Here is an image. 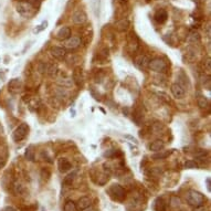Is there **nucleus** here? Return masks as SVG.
<instances>
[{"mask_svg":"<svg viewBox=\"0 0 211 211\" xmlns=\"http://www.w3.org/2000/svg\"><path fill=\"white\" fill-rule=\"evenodd\" d=\"M37 7L34 5L30 2V1H20V2L17 5V12L20 16H22L23 18H27V19H30L37 12Z\"/></svg>","mask_w":211,"mask_h":211,"instance_id":"f257e3e1","label":"nucleus"},{"mask_svg":"<svg viewBox=\"0 0 211 211\" xmlns=\"http://www.w3.org/2000/svg\"><path fill=\"white\" fill-rule=\"evenodd\" d=\"M186 199H187V202H188L190 206L196 207V208L197 207L204 206V204L206 202V197L201 194V192L196 190H189L188 192H187Z\"/></svg>","mask_w":211,"mask_h":211,"instance_id":"f03ea898","label":"nucleus"},{"mask_svg":"<svg viewBox=\"0 0 211 211\" xmlns=\"http://www.w3.org/2000/svg\"><path fill=\"white\" fill-rule=\"evenodd\" d=\"M108 194L111 196L112 199L116 201H123L126 197V191L121 185L118 183H114L112 185L111 188L108 189Z\"/></svg>","mask_w":211,"mask_h":211,"instance_id":"7ed1b4c3","label":"nucleus"},{"mask_svg":"<svg viewBox=\"0 0 211 211\" xmlns=\"http://www.w3.org/2000/svg\"><path fill=\"white\" fill-rule=\"evenodd\" d=\"M29 134V125L25 123H22L16 128L12 133V139L16 143H19V141H23V139L28 136Z\"/></svg>","mask_w":211,"mask_h":211,"instance_id":"20e7f679","label":"nucleus"},{"mask_svg":"<svg viewBox=\"0 0 211 211\" xmlns=\"http://www.w3.org/2000/svg\"><path fill=\"white\" fill-rule=\"evenodd\" d=\"M148 68L151 71L157 73H163L167 70V63L165 62V60L160 58H155L153 60L149 61L148 63Z\"/></svg>","mask_w":211,"mask_h":211,"instance_id":"39448f33","label":"nucleus"},{"mask_svg":"<svg viewBox=\"0 0 211 211\" xmlns=\"http://www.w3.org/2000/svg\"><path fill=\"white\" fill-rule=\"evenodd\" d=\"M88 20V15L84 10H76L72 15V21L75 25H83Z\"/></svg>","mask_w":211,"mask_h":211,"instance_id":"423d86ee","label":"nucleus"},{"mask_svg":"<svg viewBox=\"0 0 211 211\" xmlns=\"http://www.w3.org/2000/svg\"><path fill=\"white\" fill-rule=\"evenodd\" d=\"M21 88H22V82H21L20 79H12V80L8 83V90H9V92H11L12 94H17L19 93L21 91Z\"/></svg>","mask_w":211,"mask_h":211,"instance_id":"0eeeda50","label":"nucleus"},{"mask_svg":"<svg viewBox=\"0 0 211 211\" xmlns=\"http://www.w3.org/2000/svg\"><path fill=\"white\" fill-rule=\"evenodd\" d=\"M73 82L80 88L83 85V70L81 66H76L73 71Z\"/></svg>","mask_w":211,"mask_h":211,"instance_id":"6e6552de","label":"nucleus"},{"mask_svg":"<svg viewBox=\"0 0 211 211\" xmlns=\"http://www.w3.org/2000/svg\"><path fill=\"white\" fill-rule=\"evenodd\" d=\"M114 27H115L116 30L119 31V32H125V31H127L128 29H129V27H131V22H129V20H128L127 18H123V19H119V20L116 21Z\"/></svg>","mask_w":211,"mask_h":211,"instance_id":"1a4fd4ad","label":"nucleus"},{"mask_svg":"<svg viewBox=\"0 0 211 211\" xmlns=\"http://www.w3.org/2000/svg\"><path fill=\"white\" fill-rule=\"evenodd\" d=\"M170 90H171V93H173V97L178 98V100H181V98H183L185 95H186L183 88L178 83H173V85H171Z\"/></svg>","mask_w":211,"mask_h":211,"instance_id":"9d476101","label":"nucleus"},{"mask_svg":"<svg viewBox=\"0 0 211 211\" xmlns=\"http://www.w3.org/2000/svg\"><path fill=\"white\" fill-rule=\"evenodd\" d=\"M127 44L131 52H134L138 48V38L136 37V34L134 32H131L127 35Z\"/></svg>","mask_w":211,"mask_h":211,"instance_id":"9b49d317","label":"nucleus"},{"mask_svg":"<svg viewBox=\"0 0 211 211\" xmlns=\"http://www.w3.org/2000/svg\"><path fill=\"white\" fill-rule=\"evenodd\" d=\"M154 19L157 23L159 25H163L167 21L168 19V12H167L165 9H158V10L156 11L155 15H154Z\"/></svg>","mask_w":211,"mask_h":211,"instance_id":"f8f14e48","label":"nucleus"},{"mask_svg":"<svg viewBox=\"0 0 211 211\" xmlns=\"http://www.w3.org/2000/svg\"><path fill=\"white\" fill-rule=\"evenodd\" d=\"M149 59L147 58L146 56L144 54H141V56H137L134 60V63H135V65L137 66L138 69L143 70V69H146L148 66V63H149Z\"/></svg>","mask_w":211,"mask_h":211,"instance_id":"ddd939ff","label":"nucleus"},{"mask_svg":"<svg viewBox=\"0 0 211 211\" xmlns=\"http://www.w3.org/2000/svg\"><path fill=\"white\" fill-rule=\"evenodd\" d=\"M71 37V29L69 27H62L59 29V31L56 32V39L61 41L68 40Z\"/></svg>","mask_w":211,"mask_h":211,"instance_id":"4468645a","label":"nucleus"},{"mask_svg":"<svg viewBox=\"0 0 211 211\" xmlns=\"http://www.w3.org/2000/svg\"><path fill=\"white\" fill-rule=\"evenodd\" d=\"M65 50L63 48H60V47H52L50 49V54L54 59H58V60H62L65 56Z\"/></svg>","mask_w":211,"mask_h":211,"instance_id":"2eb2a0df","label":"nucleus"},{"mask_svg":"<svg viewBox=\"0 0 211 211\" xmlns=\"http://www.w3.org/2000/svg\"><path fill=\"white\" fill-rule=\"evenodd\" d=\"M58 168L61 173H66L72 168V164L66 158H60L58 161Z\"/></svg>","mask_w":211,"mask_h":211,"instance_id":"dca6fc26","label":"nucleus"},{"mask_svg":"<svg viewBox=\"0 0 211 211\" xmlns=\"http://www.w3.org/2000/svg\"><path fill=\"white\" fill-rule=\"evenodd\" d=\"M81 44V39L79 37H70L68 40H65V48L66 49H76Z\"/></svg>","mask_w":211,"mask_h":211,"instance_id":"f3484780","label":"nucleus"},{"mask_svg":"<svg viewBox=\"0 0 211 211\" xmlns=\"http://www.w3.org/2000/svg\"><path fill=\"white\" fill-rule=\"evenodd\" d=\"M88 1H90L92 12L95 16V18L98 19L101 16V0H88Z\"/></svg>","mask_w":211,"mask_h":211,"instance_id":"a211bd4d","label":"nucleus"},{"mask_svg":"<svg viewBox=\"0 0 211 211\" xmlns=\"http://www.w3.org/2000/svg\"><path fill=\"white\" fill-rule=\"evenodd\" d=\"M91 199L88 198V197H81L80 199H79L78 201V204H75L76 206V210H80L82 211L83 209L88 208V207L91 206Z\"/></svg>","mask_w":211,"mask_h":211,"instance_id":"6ab92c4d","label":"nucleus"},{"mask_svg":"<svg viewBox=\"0 0 211 211\" xmlns=\"http://www.w3.org/2000/svg\"><path fill=\"white\" fill-rule=\"evenodd\" d=\"M8 158V150L6 146H2L0 144V169L3 168L5 165L7 164Z\"/></svg>","mask_w":211,"mask_h":211,"instance_id":"aec40b11","label":"nucleus"},{"mask_svg":"<svg viewBox=\"0 0 211 211\" xmlns=\"http://www.w3.org/2000/svg\"><path fill=\"white\" fill-rule=\"evenodd\" d=\"M187 41L189 43H192V44H197L201 41V35L198 31H191L189 32L188 37H187Z\"/></svg>","mask_w":211,"mask_h":211,"instance_id":"412c9836","label":"nucleus"},{"mask_svg":"<svg viewBox=\"0 0 211 211\" xmlns=\"http://www.w3.org/2000/svg\"><path fill=\"white\" fill-rule=\"evenodd\" d=\"M25 157L27 160L29 161H34L35 159V147L33 145H29L25 149Z\"/></svg>","mask_w":211,"mask_h":211,"instance_id":"4be33fe9","label":"nucleus"},{"mask_svg":"<svg viewBox=\"0 0 211 211\" xmlns=\"http://www.w3.org/2000/svg\"><path fill=\"white\" fill-rule=\"evenodd\" d=\"M164 148H165V143H164V141H161V139H156V141H154L153 143L149 145V149H150L151 151H159V150H163Z\"/></svg>","mask_w":211,"mask_h":211,"instance_id":"5701e85b","label":"nucleus"},{"mask_svg":"<svg viewBox=\"0 0 211 211\" xmlns=\"http://www.w3.org/2000/svg\"><path fill=\"white\" fill-rule=\"evenodd\" d=\"M154 211H166V204L163 198H157L154 202Z\"/></svg>","mask_w":211,"mask_h":211,"instance_id":"b1692460","label":"nucleus"},{"mask_svg":"<svg viewBox=\"0 0 211 211\" xmlns=\"http://www.w3.org/2000/svg\"><path fill=\"white\" fill-rule=\"evenodd\" d=\"M76 176H78V171L73 170L72 173H70L68 176L64 178V180H63V183H64L65 186H71V185L73 183V181L75 180Z\"/></svg>","mask_w":211,"mask_h":211,"instance_id":"393cba45","label":"nucleus"},{"mask_svg":"<svg viewBox=\"0 0 211 211\" xmlns=\"http://www.w3.org/2000/svg\"><path fill=\"white\" fill-rule=\"evenodd\" d=\"M171 154V150H159L157 154H154L151 156V158L155 159V160H159V159H165L167 158L169 155Z\"/></svg>","mask_w":211,"mask_h":211,"instance_id":"a878e982","label":"nucleus"},{"mask_svg":"<svg viewBox=\"0 0 211 211\" xmlns=\"http://www.w3.org/2000/svg\"><path fill=\"white\" fill-rule=\"evenodd\" d=\"M198 105H199V107L200 108H207L209 106V100L208 98L206 97V96H199L198 97Z\"/></svg>","mask_w":211,"mask_h":211,"instance_id":"bb28decb","label":"nucleus"},{"mask_svg":"<svg viewBox=\"0 0 211 211\" xmlns=\"http://www.w3.org/2000/svg\"><path fill=\"white\" fill-rule=\"evenodd\" d=\"M63 211H76V206L72 200H68L64 204Z\"/></svg>","mask_w":211,"mask_h":211,"instance_id":"cd10ccee","label":"nucleus"},{"mask_svg":"<svg viewBox=\"0 0 211 211\" xmlns=\"http://www.w3.org/2000/svg\"><path fill=\"white\" fill-rule=\"evenodd\" d=\"M180 204H181V201H180V199H179L178 197L173 196V197H171V198H170V206H171V208L178 209L179 207H180Z\"/></svg>","mask_w":211,"mask_h":211,"instance_id":"c85d7f7f","label":"nucleus"},{"mask_svg":"<svg viewBox=\"0 0 211 211\" xmlns=\"http://www.w3.org/2000/svg\"><path fill=\"white\" fill-rule=\"evenodd\" d=\"M47 27H48V21L45 20V21H43L41 25H39L37 28L33 30V33H35V34H38V33H40V32H42L43 30H45L47 29Z\"/></svg>","mask_w":211,"mask_h":211,"instance_id":"c756f323","label":"nucleus"},{"mask_svg":"<svg viewBox=\"0 0 211 211\" xmlns=\"http://www.w3.org/2000/svg\"><path fill=\"white\" fill-rule=\"evenodd\" d=\"M197 164L195 163L194 160H187L186 163H185V168L187 169H196L197 168Z\"/></svg>","mask_w":211,"mask_h":211,"instance_id":"7c9ffc66","label":"nucleus"},{"mask_svg":"<svg viewBox=\"0 0 211 211\" xmlns=\"http://www.w3.org/2000/svg\"><path fill=\"white\" fill-rule=\"evenodd\" d=\"M15 191L17 195H22L23 191H25V188H23L22 185H17V186L15 187Z\"/></svg>","mask_w":211,"mask_h":211,"instance_id":"2f4dec72","label":"nucleus"},{"mask_svg":"<svg viewBox=\"0 0 211 211\" xmlns=\"http://www.w3.org/2000/svg\"><path fill=\"white\" fill-rule=\"evenodd\" d=\"M59 84H61V85L63 86H71V84H72V82H71V80H60L59 81Z\"/></svg>","mask_w":211,"mask_h":211,"instance_id":"473e14b6","label":"nucleus"},{"mask_svg":"<svg viewBox=\"0 0 211 211\" xmlns=\"http://www.w3.org/2000/svg\"><path fill=\"white\" fill-rule=\"evenodd\" d=\"M1 211H17V210H16V208H13L12 206H7L1 209Z\"/></svg>","mask_w":211,"mask_h":211,"instance_id":"72a5a7b5","label":"nucleus"},{"mask_svg":"<svg viewBox=\"0 0 211 211\" xmlns=\"http://www.w3.org/2000/svg\"><path fill=\"white\" fill-rule=\"evenodd\" d=\"M206 66H207V72L210 73V71H211V68H210V59H208V60H207Z\"/></svg>","mask_w":211,"mask_h":211,"instance_id":"f704fd0d","label":"nucleus"},{"mask_svg":"<svg viewBox=\"0 0 211 211\" xmlns=\"http://www.w3.org/2000/svg\"><path fill=\"white\" fill-rule=\"evenodd\" d=\"M82 211H97L96 210L94 207H92V206H90V207H88V208H85V209H83Z\"/></svg>","mask_w":211,"mask_h":211,"instance_id":"c9c22d12","label":"nucleus"},{"mask_svg":"<svg viewBox=\"0 0 211 211\" xmlns=\"http://www.w3.org/2000/svg\"><path fill=\"white\" fill-rule=\"evenodd\" d=\"M125 137H126V138H129V139H132V141H133L134 143H135V144H137V141H136V138H134V137H132V136H129V135H126Z\"/></svg>","mask_w":211,"mask_h":211,"instance_id":"e433bc0d","label":"nucleus"},{"mask_svg":"<svg viewBox=\"0 0 211 211\" xmlns=\"http://www.w3.org/2000/svg\"><path fill=\"white\" fill-rule=\"evenodd\" d=\"M195 211H206V209L201 206V207H197V208L195 209Z\"/></svg>","mask_w":211,"mask_h":211,"instance_id":"4c0bfd02","label":"nucleus"},{"mask_svg":"<svg viewBox=\"0 0 211 211\" xmlns=\"http://www.w3.org/2000/svg\"><path fill=\"white\" fill-rule=\"evenodd\" d=\"M207 189H208V191H210V179L207 178Z\"/></svg>","mask_w":211,"mask_h":211,"instance_id":"58836bf2","label":"nucleus"},{"mask_svg":"<svg viewBox=\"0 0 211 211\" xmlns=\"http://www.w3.org/2000/svg\"><path fill=\"white\" fill-rule=\"evenodd\" d=\"M2 133H3V128L1 127V126H0V136L2 135Z\"/></svg>","mask_w":211,"mask_h":211,"instance_id":"ea45409f","label":"nucleus"},{"mask_svg":"<svg viewBox=\"0 0 211 211\" xmlns=\"http://www.w3.org/2000/svg\"><path fill=\"white\" fill-rule=\"evenodd\" d=\"M192 1H195V2H199V0H192Z\"/></svg>","mask_w":211,"mask_h":211,"instance_id":"a19ab883","label":"nucleus"}]
</instances>
